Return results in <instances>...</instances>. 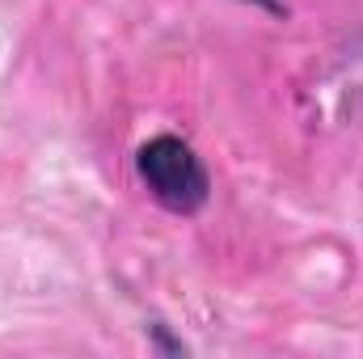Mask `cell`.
Listing matches in <instances>:
<instances>
[{
	"mask_svg": "<svg viewBox=\"0 0 363 359\" xmlns=\"http://www.w3.org/2000/svg\"><path fill=\"white\" fill-rule=\"evenodd\" d=\"M135 165H140V178L148 182L152 199H157L161 207L178 211V216L199 211V207L207 203V194H211V178H207L203 161L194 157V148H190L186 140H178V136H157V140H148V144L140 148Z\"/></svg>",
	"mask_w": 363,
	"mask_h": 359,
	"instance_id": "6da1fadb",
	"label": "cell"
}]
</instances>
